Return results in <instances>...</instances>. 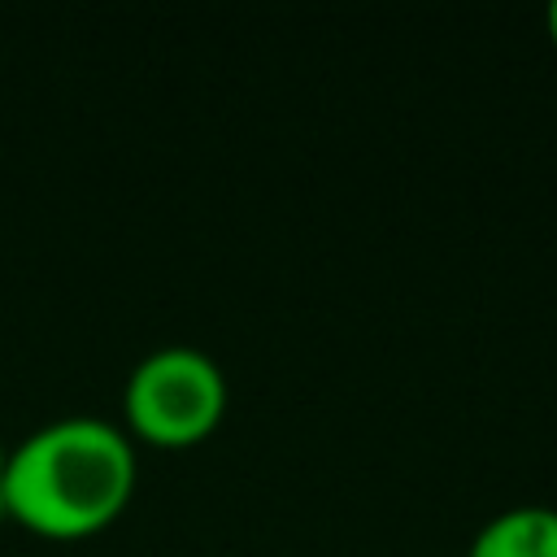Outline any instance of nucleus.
Masks as SVG:
<instances>
[{
	"label": "nucleus",
	"instance_id": "20e7f679",
	"mask_svg": "<svg viewBox=\"0 0 557 557\" xmlns=\"http://www.w3.org/2000/svg\"><path fill=\"white\" fill-rule=\"evenodd\" d=\"M548 35H553V44H557V0L548 4Z\"/></svg>",
	"mask_w": 557,
	"mask_h": 557
},
{
	"label": "nucleus",
	"instance_id": "39448f33",
	"mask_svg": "<svg viewBox=\"0 0 557 557\" xmlns=\"http://www.w3.org/2000/svg\"><path fill=\"white\" fill-rule=\"evenodd\" d=\"M4 466H9V448L0 444V487H4ZM0 513H4V505H0Z\"/></svg>",
	"mask_w": 557,
	"mask_h": 557
},
{
	"label": "nucleus",
	"instance_id": "f257e3e1",
	"mask_svg": "<svg viewBox=\"0 0 557 557\" xmlns=\"http://www.w3.org/2000/svg\"><path fill=\"white\" fill-rule=\"evenodd\" d=\"M135 479L131 435L109 418L70 413L9 453L0 505L44 540H87L131 505Z\"/></svg>",
	"mask_w": 557,
	"mask_h": 557
},
{
	"label": "nucleus",
	"instance_id": "f03ea898",
	"mask_svg": "<svg viewBox=\"0 0 557 557\" xmlns=\"http://www.w3.org/2000/svg\"><path fill=\"white\" fill-rule=\"evenodd\" d=\"M222 366L191 344H165L135 361L122 383V413L131 435L157 448H187L218 431L226 413Z\"/></svg>",
	"mask_w": 557,
	"mask_h": 557
},
{
	"label": "nucleus",
	"instance_id": "7ed1b4c3",
	"mask_svg": "<svg viewBox=\"0 0 557 557\" xmlns=\"http://www.w3.org/2000/svg\"><path fill=\"white\" fill-rule=\"evenodd\" d=\"M466 557H557V509L553 505H513L492 513Z\"/></svg>",
	"mask_w": 557,
	"mask_h": 557
}]
</instances>
